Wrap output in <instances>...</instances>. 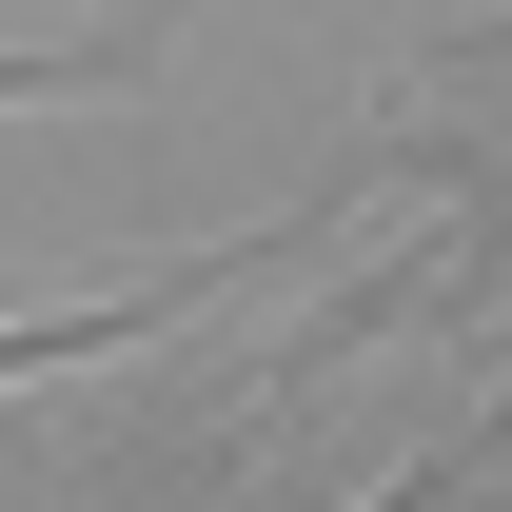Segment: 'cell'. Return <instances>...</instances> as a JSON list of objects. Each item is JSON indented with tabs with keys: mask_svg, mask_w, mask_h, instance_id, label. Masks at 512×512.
I'll list each match as a JSON object with an SVG mask.
<instances>
[{
	"mask_svg": "<svg viewBox=\"0 0 512 512\" xmlns=\"http://www.w3.org/2000/svg\"><path fill=\"white\" fill-rule=\"evenodd\" d=\"M138 40H158V0H138L119 40H0V99H119V79H138Z\"/></svg>",
	"mask_w": 512,
	"mask_h": 512,
	"instance_id": "2",
	"label": "cell"
},
{
	"mask_svg": "<svg viewBox=\"0 0 512 512\" xmlns=\"http://www.w3.org/2000/svg\"><path fill=\"white\" fill-rule=\"evenodd\" d=\"M335 217H355V197H276V217H256V237H217V256H158V276H119V296H60V316H0V394H20V375H79V355H158L178 316H217L256 256L335 237Z\"/></svg>",
	"mask_w": 512,
	"mask_h": 512,
	"instance_id": "1",
	"label": "cell"
}]
</instances>
